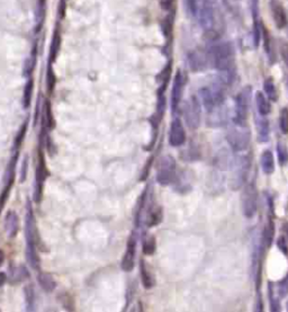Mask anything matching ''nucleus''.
<instances>
[{
  "label": "nucleus",
  "mask_w": 288,
  "mask_h": 312,
  "mask_svg": "<svg viewBox=\"0 0 288 312\" xmlns=\"http://www.w3.org/2000/svg\"><path fill=\"white\" fill-rule=\"evenodd\" d=\"M28 276V272L26 270L25 267H18V268H16L15 270H12V280H24L25 278H27Z\"/></svg>",
  "instance_id": "473e14b6"
},
{
  "label": "nucleus",
  "mask_w": 288,
  "mask_h": 312,
  "mask_svg": "<svg viewBox=\"0 0 288 312\" xmlns=\"http://www.w3.org/2000/svg\"><path fill=\"white\" fill-rule=\"evenodd\" d=\"M251 167L249 154H241L232 159L230 164L228 186L231 190H240L246 184Z\"/></svg>",
  "instance_id": "f03ea898"
},
{
  "label": "nucleus",
  "mask_w": 288,
  "mask_h": 312,
  "mask_svg": "<svg viewBox=\"0 0 288 312\" xmlns=\"http://www.w3.org/2000/svg\"><path fill=\"white\" fill-rule=\"evenodd\" d=\"M208 116H207V124L212 128H220L226 126L228 122V110L226 106H224V102L220 105L215 106L214 108L208 110Z\"/></svg>",
  "instance_id": "9b49d317"
},
{
  "label": "nucleus",
  "mask_w": 288,
  "mask_h": 312,
  "mask_svg": "<svg viewBox=\"0 0 288 312\" xmlns=\"http://www.w3.org/2000/svg\"><path fill=\"white\" fill-rule=\"evenodd\" d=\"M7 280V276L4 273H0V288L2 286V285L4 284V282H6Z\"/></svg>",
  "instance_id": "a19ab883"
},
{
  "label": "nucleus",
  "mask_w": 288,
  "mask_h": 312,
  "mask_svg": "<svg viewBox=\"0 0 288 312\" xmlns=\"http://www.w3.org/2000/svg\"><path fill=\"white\" fill-rule=\"evenodd\" d=\"M25 294H26L27 306H33L34 304V293H33V288H30V285L25 288Z\"/></svg>",
  "instance_id": "e433bc0d"
},
{
  "label": "nucleus",
  "mask_w": 288,
  "mask_h": 312,
  "mask_svg": "<svg viewBox=\"0 0 288 312\" xmlns=\"http://www.w3.org/2000/svg\"><path fill=\"white\" fill-rule=\"evenodd\" d=\"M48 175L46 164H45L44 156L40 152L38 154V168H36V177H35V190H34V200L36 203L40 202V198H42V190H43V185L44 182L46 180V177Z\"/></svg>",
  "instance_id": "9d476101"
},
{
  "label": "nucleus",
  "mask_w": 288,
  "mask_h": 312,
  "mask_svg": "<svg viewBox=\"0 0 288 312\" xmlns=\"http://www.w3.org/2000/svg\"><path fill=\"white\" fill-rule=\"evenodd\" d=\"M4 230L9 238H14L20 230V219L15 212H8L4 220Z\"/></svg>",
  "instance_id": "a211bd4d"
},
{
  "label": "nucleus",
  "mask_w": 288,
  "mask_h": 312,
  "mask_svg": "<svg viewBox=\"0 0 288 312\" xmlns=\"http://www.w3.org/2000/svg\"><path fill=\"white\" fill-rule=\"evenodd\" d=\"M242 212L246 219H252L258 211V190L254 184H248L243 187L241 194Z\"/></svg>",
  "instance_id": "0eeeda50"
},
{
  "label": "nucleus",
  "mask_w": 288,
  "mask_h": 312,
  "mask_svg": "<svg viewBox=\"0 0 288 312\" xmlns=\"http://www.w3.org/2000/svg\"><path fill=\"white\" fill-rule=\"evenodd\" d=\"M252 38H254V44L256 48H258L262 40V24L259 23L258 20H254V30H252Z\"/></svg>",
  "instance_id": "c85d7f7f"
},
{
  "label": "nucleus",
  "mask_w": 288,
  "mask_h": 312,
  "mask_svg": "<svg viewBox=\"0 0 288 312\" xmlns=\"http://www.w3.org/2000/svg\"><path fill=\"white\" fill-rule=\"evenodd\" d=\"M277 246L279 248V250H282V252L287 255L288 254V246H287V242L284 237H280L277 240Z\"/></svg>",
  "instance_id": "58836bf2"
},
{
  "label": "nucleus",
  "mask_w": 288,
  "mask_h": 312,
  "mask_svg": "<svg viewBox=\"0 0 288 312\" xmlns=\"http://www.w3.org/2000/svg\"><path fill=\"white\" fill-rule=\"evenodd\" d=\"M184 87V77L182 74V71H178L174 80L172 90H171V110H172L174 113H177L180 102H182Z\"/></svg>",
  "instance_id": "f8f14e48"
},
{
  "label": "nucleus",
  "mask_w": 288,
  "mask_h": 312,
  "mask_svg": "<svg viewBox=\"0 0 288 312\" xmlns=\"http://www.w3.org/2000/svg\"><path fill=\"white\" fill-rule=\"evenodd\" d=\"M256 306H258V308H256V311H262V298H261L260 294H258V296H256Z\"/></svg>",
  "instance_id": "ea45409f"
},
{
  "label": "nucleus",
  "mask_w": 288,
  "mask_h": 312,
  "mask_svg": "<svg viewBox=\"0 0 288 312\" xmlns=\"http://www.w3.org/2000/svg\"><path fill=\"white\" fill-rule=\"evenodd\" d=\"M202 110L200 100L196 96H192L190 100L184 102V118L188 128L196 130L200 126Z\"/></svg>",
  "instance_id": "6e6552de"
},
{
  "label": "nucleus",
  "mask_w": 288,
  "mask_h": 312,
  "mask_svg": "<svg viewBox=\"0 0 288 312\" xmlns=\"http://www.w3.org/2000/svg\"><path fill=\"white\" fill-rule=\"evenodd\" d=\"M186 141V131L179 118H176L171 123L169 132V144L172 146H180Z\"/></svg>",
  "instance_id": "4468645a"
},
{
  "label": "nucleus",
  "mask_w": 288,
  "mask_h": 312,
  "mask_svg": "<svg viewBox=\"0 0 288 312\" xmlns=\"http://www.w3.org/2000/svg\"><path fill=\"white\" fill-rule=\"evenodd\" d=\"M210 62L220 74L233 72L236 52L230 42H216L210 48Z\"/></svg>",
  "instance_id": "f257e3e1"
},
{
  "label": "nucleus",
  "mask_w": 288,
  "mask_h": 312,
  "mask_svg": "<svg viewBox=\"0 0 288 312\" xmlns=\"http://www.w3.org/2000/svg\"><path fill=\"white\" fill-rule=\"evenodd\" d=\"M252 90L250 86H246L241 89L236 98V115H234V123L246 126L248 114L250 110Z\"/></svg>",
  "instance_id": "423d86ee"
},
{
  "label": "nucleus",
  "mask_w": 288,
  "mask_h": 312,
  "mask_svg": "<svg viewBox=\"0 0 288 312\" xmlns=\"http://www.w3.org/2000/svg\"><path fill=\"white\" fill-rule=\"evenodd\" d=\"M264 89L266 95H267L268 97V100L272 102L278 100V90H277V87H276V84H274L272 78H267L264 80Z\"/></svg>",
  "instance_id": "5701e85b"
},
{
  "label": "nucleus",
  "mask_w": 288,
  "mask_h": 312,
  "mask_svg": "<svg viewBox=\"0 0 288 312\" xmlns=\"http://www.w3.org/2000/svg\"><path fill=\"white\" fill-rule=\"evenodd\" d=\"M268 292H269V301H270V309L272 312H277L280 310V303H279V296L276 290H274V283H269L268 285Z\"/></svg>",
  "instance_id": "393cba45"
},
{
  "label": "nucleus",
  "mask_w": 288,
  "mask_h": 312,
  "mask_svg": "<svg viewBox=\"0 0 288 312\" xmlns=\"http://www.w3.org/2000/svg\"><path fill=\"white\" fill-rule=\"evenodd\" d=\"M38 282L40 285V288H42L44 291L48 293L53 292L56 288V280H54V278H52V275L48 273H45V272H42V273L38 274Z\"/></svg>",
  "instance_id": "4be33fe9"
},
{
  "label": "nucleus",
  "mask_w": 288,
  "mask_h": 312,
  "mask_svg": "<svg viewBox=\"0 0 288 312\" xmlns=\"http://www.w3.org/2000/svg\"><path fill=\"white\" fill-rule=\"evenodd\" d=\"M270 12H272V20L274 26L278 30L285 28L288 24V17L286 14V10L282 4L279 0H272L270 2Z\"/></svg>",
  "instance_id": "ddd939ff"
},
{
  "label": "nucleus",
  "mask_w": 288,
  "mask_h": 312,
  "mask_svg": "<svg viewBox=\"0 0 288 312\" xmlns=\"http://www.w3.org/2000/svg\"><path fill=\"white\" fill-rule=\"evenodd\" d=\"M35 220L33 216V210L30 206L27 208V214H26V224H25V236H26V256L27 260H28L30 265L33 267L34 270H38L40 267V258L36 252V244H35Z\"/></svg>",
  "instance_id": "7ed1b4c3"
},
{
  "label": "nucleus",
  "mask_w": 288,
  "mask_h": 312,
  "mask_svg": "<svg viewBox=\"0 0 288 312\" xmlns=\"http://www.w3.org/2000/svg\"><path fill=\"white\" fill-rule=\"evenodd\" d=\"M43 124L46 126V128L48 130H52L56 126V121H54L53 114H52V110H51V104L48 102H45V110H44V120H43Z\"/></svg>",
  "instance_id": "bb28decb"
},
{
  "label": "nucleus",
  "mask_w": 288,
  "mask_h": 312,
  "mask_svg": "<svg viewBox=\"0 0 288 312\" xmlns=\"http://www.w3.org/2000/svg\"><path fill=\"white\" fill-rule=\"evenodd\" d=\"M156 249V238L152 237H148L143 242V252L146 255H153Z\"/></svg>",
  "instance_id": "c756f323"
},
{
  "label": "nucleus",
  "mask_w": 288,
  "mask_h": 312,
  "mask_svg": "<svg viewBox=\"0 0 288 312\" xmlns=\"http://www.w3.org/2000/svg\"><path fill=\"white\" fill-rule=\"evenodd\" d=\"M4 260V252L0 249V266L2 265V262Z\"/></svg>",
  "instance_id": "79ce46f5"
},
{
  "label": "nucleus",
  "mask_w": 288,
  "mask_h": 312,
  "mask_svg": "<svg viewBox=\"0 0 288 312\" xmlns=\"http://www.w3.org/2000/svg\"><path fill=\"white\" fill-rule=\"evenodd\" d=\"M261 169L264 174L270 175L274 172V154L270 150H264L260 157Z\"/></svg>",
  "instance_id": "6ab92c4d"
},
{
  "label": "nucleus",
  "mask_w": 288,
  "mask_h": 312,
  "mask_svg": "<svg viewBox=\"0 0 288 312\" xmlns=\"http://www.w3.org/2000/svg\"><path fill=\"white\" fill-rule=\"evenodd\" d=\"M176 168H177V164L171 156L162 157L156 172L158 182L164 186L170 185L176 180Z\"/></svg>",
  "instance_id": "1a4fd4ad"
},
{
  "label": "nucleus",
  "mask_w": 288,
  "mask_h": 312,
  "mask_svg": "<svg viewBox=\"0 0 288 312\" xmlns=\"http://www.w3.org/2000/svg\"><path fill=\"white\" fill-rule=\"evenodd\" d=\"M279 128L284 134H288V108H284L279 116Z\"/></svg>",
  "instance_id": "7c9ffc66"
},
{
  "label": "nucleus",
  "mask_w": 288,
  "mask_h": 312,
  "mask_svg": "<svg viewBox=\"0 0 288 312\" xmlns=\"http://www.w3.org/2000/svg\"><path fill=\"white\" fill-rule=\"evenodd\" d=\"M256 133H258V139L262 144H266L269 140L270 136V128H269V121L264 115H260L256 118Z\"/></svg>",
  "instance_id": "f3484780"
},
{
  "label": "nucleus",
  "mask_w": 288,
  "mask_h": 312,
  "mask_svg": "<svg viewBox=\"0 0 288 312\" xmlns=\"http://www.w3.org/2000/svg\"><path fill=\"white\" fill-rule=\"evenodd\" d=\"M251 134L249 128L246 126H240V124L234 123L228 128L226 134V141L233 151L236 152H243L248 149L250 144Z\"/></svg>",
  "instance_id": "20e7f679"
},
{
  "label": "nucleus",
  "mask_w": 288,
  "mask_h": 312,
  "mask_svg": "<svg viewBox=\"0 0 288 312\" xmlns=\"http://www.w3.org/2000/svg\"><path fill=\"white\" fill-rule=\"evenodd\" d=\"M140 274H141V280H142L143 286L146 290L153 288V285H154V280H153L151 273L146 268V262H144L143 260L141 262V267H140Z\"/></svg>",
  "instance_id": "b1692460"
},
{
  "label": "nucleus",
  "mask_w": 288,
  "mask_h": 312,
  "mask_svg": "<svg viewBox=\"0 0 288 312\" xmlns=\"http://www.w3.org/2000/svg\"><path fill=\"white\" fill-rule=\"evenodd\" d=\"M54 84H56V77H54V74H53L52 71H48V82H46V86H48V92H53Z\"/></svg>",
  "instance_id": "c9c22d12"
},
{
  "label": "nucleus",
  "mask_w": 288,
  "mask_h": 312,
  "mask_svg": "<svg viewBox=\"0 0 288 312\" xmlns=\"http://www.w3.org/2000/svg\"><path fill=\"white\" fill-rule=\"evenodd\" d=\"M224 84L222 82L213 84L212 86L202 87L200 89V100L204 108H206L207 112L210 110L212 108H214L215 106L220 105L224 102Z\"/></svg>",
  "instance_id": "39448f33"
},
{
  "label": "nucleus",
  "mask_w": 288,
  "mask_h": 312,
  "mask_svg": "<svg viewBox=\"0 0 288 312\" xmlns=\"http://www.w3.org/2000/svg\"><path fill=\"white\" fill-rule=\"evenodd\" d=\"M210 62L208 52L194 51L188 56V64L192 71H204Z\"/></svg>",
  "instance_id": "2eb2a0df"
},
{
  "label": "nucleus",
  "mask_w": 288,
  "mask_h": 312,
  "mask_svg": "<svg viewBox=\"0 0 288 312\" xmlns=\"http://www.w3.org/2000/svg\"><path fill=\"white\" fill-rule=\"evenodd\" d=\"M287 84H288V77H287Z\"/></svg>",
  "instance_id": "37998d69"
},
{
  "label": "nucleus",
  "mask_w": 288,
  "mask_h": 312,
  "mask_svg": "<svg viewBox=\"0 0 288 312\" xmlns=\"http://www.w3.org/2000/svg\"><path fill=\"white\" fill-rule=\"evenodd\" d=\"M251 15L254 20H258L259 18V0H250Z\"/></svg>",
  "instance_id": "72a5a7b5"
},
{
  "label": "nucleus",
  "mask_w": 288,
  "mask_h": 312,
  "mask_svg": "<svg viewBox=\"0 0 288 312\" xmlns=\"http://www.w3.org/2000/svg\"><path fill=\"white\" fill-rule=\"evenodd\" d=\"M277 293L279 298H285L288 294V274L278 283Z\"/></svg>",
  "instance_id": "2f4dec72"
},
{
  "label": "nucleus",
  "mask_w": 288,
  "mask_h": 312,
  "mask_svg": "<svg viewBox=\"0 0 288 312\" xmlns=\"http://www.w3.org/2000/svg\"><path fill=\"white\" fill-rule=\"evenodd\" d=\"M274 237V224L272 219H268L267 224H266L264 228L262 230V234H261V242L264 248H268L272 246V240Z\"/></svg>",
  "instance_id": "aec40b11"
},
{
  "label": "nucleus",
  "mask_w": 288,
  "mask_h": 312,
  "mask_svg": "<svg viewBox=\"0 0 288 312\" xmlns=\"http://www.w3.org/2000/svg\"><path fill=\"white\" fill-rule=\"evenodd\" d=\"M277 156H278V162L280 166H284L286 164V162H288V149L287 146L285 144L284 141H279L277 144Z\"/></svg>",
  "instance_id": "a878e982"
},
{
  "label": "nucleus",
  "mask_w": 288,
  "mask_h": 312,
  "mask_svg": "<svg viewBox=\"0 0 288 312\" xmlns=\"http://www.w3.org/2000/svg\"><path fill=\"white\" fill-rule=\"evenodd\" d=\"M225 4H226L228 8L231 12H238V8H240L241 0H225Z\"/></svg>",
  "instance_id": "f704fd0d"
},
{
  "label": "nucleus",
  "mask_w": 288,
  "mask_h": 312,
  "mask_svg": "<svg viewBox=\"0 0 288 312\" xmlns=\"http://www.w3.org/2000/svg\"><path fill=\"white\" fill-rule=\"evenodd\" d=\"M135 249H136V242H135L134 237H130L128 247H126V252L122 260V268L125 272H130L134 267V260H135Z\"/></svg>",
  "instance_id": "dca6fc26"
},
{
  "label": "nucleus",
  "mask_w": 288,
  "mask_h": 312,
  "mask_svg": "<svg viewBox=\"0 0 288 312\" xmlns=\"http://www.w3.org/2000/svg\"><path fill=\"white\" fill-rule=\"evenodd\" d=\"M280 56L282 61L288 66V43H282L280 46Z\"/></svg>",
  "instance_id": "4c0bfd02"
},
{
  "label": "nucleus",
  "mask_w": 288,
  "mask_h": 312,
  "mask_svg": "<svg viewBox=\"0 0 288 312\" xmlns=\"http://www.w3.org/2000/svg\"><path fill=\"white\" fill-rule=\"evenodd\" d=\"M256 110H258V113L260 115H264V116H267L270 113V110H272V106H270L268 98L261 92H256Z\"/></svg>",
  "instance_id": "412c9836"
},
{
  "label": "nucleus",
  "mask_w": 288,
  "mask_h": 312,
  "mask_svg": "<svg viewBox=\"0 0 288 312\" xmlns=\"http://www.w3.org/2000/svg\"><path fill=\"white\" fill-rule=\"evenodd\" d=\"M32 92H33V80H30L25 84L24 94H22V106L25 108H28L32 102Z\"/></svg>",
  "instance_id": "cd10ccee"
}]
</instances>
